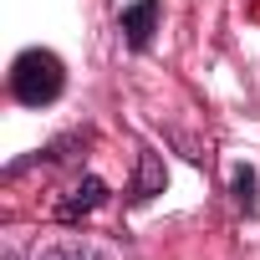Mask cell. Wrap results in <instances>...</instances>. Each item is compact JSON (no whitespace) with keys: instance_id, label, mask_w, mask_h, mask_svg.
Listing matches in <instances>:
<instances>
[{"instance_id":"obj_1","label":"cell","mask_w":260,"mask_h":260,"mask_svg":"<svg viewBox=\"0 0 260 260\" xmlns=\"http://www.w3.org/2000/svg\"><path fill=\"white\" fill-rule=\"evenodd\" d=\"M11 92H16V102H26V107H51V102L67 92V67H61V56L46 51V46H26V51L11 61Z\"/></svg>"},{"instance_id":"obj_2","label":"cell","mask_w":260,"mask_h":260,"mask_svg":"<svg viewBox=\"0 0 260 260\" xmlns=\"http://www.w3.org/2000/svg\"><path fill=\"white\" fill-rule=\"evenodd\" d=\"M158 16H164V6H158V0H138V6H127L122 11V36H127V46H133V51H143L148 41H153V31H158Z\"/></svg>"},{"instance_id":"obj_3","label":"cell","mask_w":260,"mask_h":260,"mask_svg":"<svg viewBox=\"0 0 260 260\" xmlns=\"http://www.w3.org/2000/svg\"><path fill=\"white\" fill-rule=\"evenodd\" d=\"M102 199H107V184H102L97 174H87V179H82V184L56 204V219H61V224H77V219H82V214H92Z\"/></svg>"},{"instance_id":"obj_4","label":"cell","mask_w":260,"mask_h":260,"mask_svg":"<svg viewBox=\"0 0 260 260\" xmlns=\"http://www.w3.org/2000/svg\"><path fill=\"white\" fill-rule=\"evenodd\" d=\"M31 260H112V255L97 245H82V240H56V245H41Z\"/></svg>"},{"instance_id":"obj_5","label":"cell","mask_w":260,"mask_h":260,"mask_svg":"<svg viewBox=\"0 0 260 260\" xmlns=\"http://www.w3.org/2000/svg\"><path fill=\"white\" fill-rule=\"evenodd\" d=\"M164 189V169H158V158L153 153H143L138 158V184H133V199H153Z\"/></svg>"},{"instance_id":"obj_6","label":"cell","mask_w":260,"mask_h":260,"mask_svg":"<svg viewBox=\"0 0 260 260\" xmlns=\"http://www.w3.org/2000/svg\"><path fill=\"white\" fill-rule=\"evenodd\" d=\"M230 184H235V204H240L245 214H255V209H260V199H255V169H250V164H240Z\"/></svg>"}]
</instances>
